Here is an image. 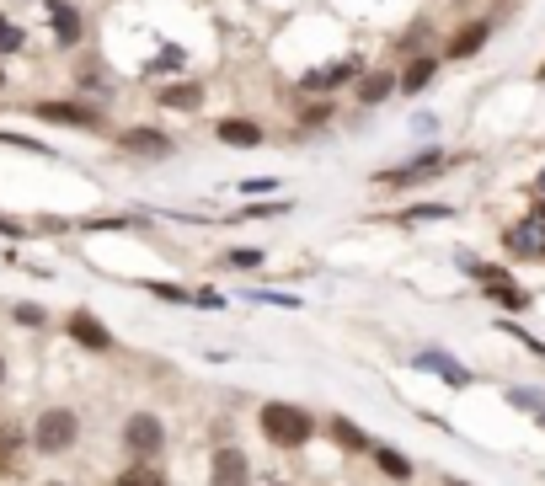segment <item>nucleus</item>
Returning <instances> with one entry per match:
<instances>
[{
    "mask_svg": "<svg viewBox=\"0 0 545 486\" xmlns=\"http://www.w3.org/2000/svg\"><path fill=\"white\" fill-rule=\"evenodd\" d=\"M252 428H257L262 444L278 449V454H305L321 438V417L310 412V406L289 401V396H268V401H257Z\"/></svg>",
    "mask_w": 545,
    "mask_h": 486,
    "instance_id": "1",
    "label": "nucleus"
},
{
    "mask_svg": "<svg viewBox=\"0 0 545 486\" xmlns=\"http://www.w3.org/2000/svg\"><path fill=\"white\" fill-rule=\"evenodd\" d=\"M471 161V150H449L439 145V139H428V145H417L407 161H396V166H380L375 177H369V187L375 193H417V187H433V182H444L455 166Z\"/></svg>",
    "mask_w": 545,
    "mask_h": 486,
    "instance_id": "2",
    "label": "nucleus"
},
{
    "mask_svg": "<svg viewBox=\"0 0 545 486\" xmlns=\"http://www.w3.org/2000/svg\"><path fill=\"white\" fill-rule=\"evenodd\" d=\"M81 438H86V417L75 401H49L27 422V444H33L38 460H65V454L81 449Z\"/></svg>",
    "mask_w": 545,
    "mask_h": 486,
    "instance_id": "3",
    "label": "nucleus"
},
{
    "mask_svg": "<svg viewBox=\"0 0 545 486\" xmlns=\"http://www.w3.org/2000/svg\"><path fill=\"white\" fill-rule=\"evenodd\" d=\"M118 449L129 465H161L171 454V422L155 412V406H134L118 422Z\"/></svg>",
    "mask_w": 545,
    "mask_h": 486,
    "instance_id": "4",
    "label": "nucleus"
},
{
    "mask_svg": "<svg viewBox=\"0 0 545 486\" xmlns=\"http://www.w3.org/2000/svg\"><path fill=\"white\" fill-rule=\"evenodd\" d=\"M22 113L27 118H38V123H54V129H70V134H97L107 139L113 134V113L97 102H86V97H33V102H22Z\"/></svg>",
    "mask_w": 545,
    "mask_h": 486,
    "instance_id": "5",
    "label": "nucleus"
},
{
    "mask_svg": "<svg viewBox=\"0 0 545 486\" xmlns=\"http://www.w3.org/2000/svg\"><path fill=\"white\" fill-rule=\"evenodd\" d=\"M107 145H113V155L118 161H129V166H166L171 155L182 150L166 123H113Z\"/></svg>",
    "mask_w": 545,
    "mask_h": 486,
    "instance_id": "6",
    "label": "nucleus"
},
{
    "mask_svg": "<svg viewBox=\"0 0 545 486\" xmlns=\"http://www.w3.org/2000/svg\"><path fill=\"white\" fill-rule=\"evenodd\" d=\"M364 70H369L364 54L337 49V54H326L321 65H310V70L294 75V97H348V86H353Z\"/></svg>",
    "mask_w": 545,
    "mask_h": 486,
    "instance_id": "7",
    "label": "nucleus"
},
{
    "mask_svg": "<svg viewBox=\"0 0 545 486\" xmlns=\"http://www.w3.org/2000/svg\"><path fill=\"white\" fill-rule=\"evenodd\" d=\"M38 27L49 38V49L65 59L75 49H86V38H91V17H86L81 0H38Z\"/></svg>",
    "mask_w": 545,
    "mask_h": 486,
    "instance_id": "8",
    "label": "nucleus"
},
{
    "mask_svg": "<svg viewBox=\"0 0 545 486\" xmlns=\"http://www.w3.org/2000/svg\"><path fill=\"white\" fill-rule=\"evenodd\" d=\"M492 38H497V17H492V11L460 17V22L439 38V59H444V65H471V59H481V54L492 49Z\"/></svg>",
    "mask_w": 545,
    "mask_h": 486,
    "instance_id": "9",
    "label": "nucleus"
},
{
    "mask_svg": "<svg viewBox=\"0 0 545 486\" xmlns=\"http://www.w3.org/2000/svg\"><path fill=\"white\" fill-rule=\"evenodd\" d=\"M70 97H86V102H97L113 113V102H118V75L107 70V59L97 49H75L70 54Z\"/></svg>",
    "mask_w": 545,
    "mask_h": 486,
    "instance_id": "10",
    "label": "nucleus"
},
{
    "mask_svg": "<svg viewBox=\"0 0 545 486\" xmlns=\"http://www.w3.org/2000/svg\"><path fill=\"white\" fill-rule=\"evenodd\" d=\"M204 486H257V460L241 438L220 433L209 444V465H204Z\"/></svg>",
    "mask_w": 545,
    "mask_h": 486,
    "instance_id": "11",
    "label": "nucleus"
},
{
    "mask_svg": "<svg viewBox=\"0 0 545 486\" xmlns=\"http://www.w3.org/2000/svg\"><path fill=\"white\" fill-rule=\"evenodd\" d=\"M150 107L155 113H177V118H198L209 107V86L193 81V75H171V81L150 86Z\"/></svg>",
    "mask_w": 545,
    "mask_h": 486,
    "instance_id": "12",
    "label": "nucleus"
},
{
    "mask_svg": "<svg viewBox=\"0 0 545 486\" xmlns=\"http://www.w3.org/2000/svg\"><path fill=\"white\" fill-rule=\"evenodd\" d=\"M396 65V97L401 102H423L444 75V59L439 49H423V54H407V59H391Z\"/></svg>",
    "mask_w": 545,
    "mask_h": 486,
    "instance_id": "13",
    "label": "nucleus"
},
{
    "mask_svg": "<svg viewBox=\"0 0 545 486\" xmlns=\"http://www.w3.org/2000/svg\"><path fill=\"white\" fill-rule=\"evenodd\" d=\"M65 337H70V348H81L91 358H107V353H118V337H113V326H107L97 310H86V305H75L70 316H65Z\"/></svg>",
    "mask_w": 545,
    "mask_h": 486,
    "instance_id": "14",
    "label": "nucleus"
},
{
    "mask_svg": "<svg viewBox=\"0 0 545 486\" xmlns=\"http://www.w3.org/2000/svg\"><path fill=\"white\" fill-rule=\"evenodd\" d=\"M348 102L358 107V113H380L385 102H396V65H385V59H380V65H369L348 86Z\"/></svg>",
    "mask_w": 545,
    "mask_h": 486,
    "instance_id": "15",
    "label": "nucleus"
},
{
    "mask_svg": "<svg viewBox=\"0 0 545 486\" xmlns=\"http://www.w3.org/2000/svg\"><path fill=\"white\" fill-rule=\"evenodd\" d=\"M503 252L513 262H545V219L535 214H519L503 225Z\"/></svg>",
    "mask_w": 545,
    "mask_h": 486,
    "instance_id": "16",
    "label": "nucleus"
},
{
    "mask_svg": "<svg viewBox=\"0 0 545 486\" xmlns=\"http://www.w3.org/2000/svg\"><path fill=\"white\" fill-rule=\"evenodd\" d=\"M337 118H342V97H300L289 134L294 139H321L326 129H337Z\"/></svg>",
    "mask_w": 545,
    "mask_h": 486,
    "instance_id": "17",
    "label": "nucleus"
},
{
    "mask_svg": "<svg viewBox=\"0 0 545 486\" xmlns=\"http://www.w3.org/2000/svg\"><path fill=\"white\" fill-rule=\"evenodd\" d=\"M209 134H214V145H225V150H262L268 145V123L246 118V113H220Z\"/></svg>",
    "mask_w": 545,
    "mask_h": 486,
    "instance_id": "18",
    "label": "nucleus"
},
{
    "mask_svg": "<svg viewBox=\"0 0 545 486\" xmlns=\"http://www.w3.org/2000/svg\"><path fill=\"white\" fill-rule=\"evenodd\" d=\"M412 369H423V374H433V380H444L449 390H471V385H476V374L465 369L455 353H444V348H417V353H412Z\"/></svg>",
    "mask_w": 545,
    "mask_h": 486,
    "instance_id": "19",
    "label": "nucleus"
},
{
    "mask_svg": "<svg viewBox=\"0 0 545 486\" xmlns=\"http://www.w3.org/2000/svg\"><path fill=\"white\" fill-rule=\"evenodd\" d=\"M321 438H326V444H332V449L353 454V460H358V454H369V449H375V438L364 433V422H353V417H342V412L321 417Z\"/></svg>",
    "mask_w": 545,
    "mask_h": 486,
    "instance_id": "20",
    "label": "nucleus"
},
{
    "mask_svg": "<svg viewBox=\"0 0 545 486\" xmlns=\"http://www.w3.org/2000/svg\"><path fill=\"white\" fill-rule=\"evenodd\" d=\"M481 300L497 305L503 316H524V310H535V294H529L513 273H508V278H497V284H481Z\"/></svg>",
    "mask_w": 545,
    "mask_h": 486,
    "instance_id": "21",
    "label": "nucleus"
},
{
    "mask_svg": "<svg viewBox=\"0 0 545 486\" xmlns=\"http://www.w3.org/2000/svg\"><path fill=\"white\" fill-rule=\"evenodd\" d=\"M22 54H33V27L11 6H0V59H22Z\"/></svg>",
    "mask_w": 545,
    "mask_h": 486,
    "instance_id": "22",
    "label": "nucleus"
},
{
    "mask_svg": "<svg viewBox=\"0 0 545 486\" xmlns=\"http://www.w3.org/2000/svg\"><path fill=\"white\" fill-rule=\"evenodd\" d=\"M369 460H375V470L385 481H417V460H412V454H401L396 444H380V438H375Z\"/></svg>",
    "mask_w": 545,
    "mask_h": 486,
    "instance_id": "23",
    "label": "nucleus"
},
{
    "mask_svg": "<svg viewBox=\"0 0 545 486\" xmlns=\"http://www.w3.org/2000/svg\"><path fill=\"white\" fill-rule=\"evenodd\" d=\"M27 454H33V444H27V428H17V422H0V476H17Z\"/></svg>",
    "mask_w": 545,
    "mask_h": 486,
    "instance_id": "24",
    "label": "nucleus"
},
{
    "mask_svg": "<svg viewBox=\"0 0 545 486\" xmlns=\"http://www.w3.org/2000/svg\"><path fill=\"white\" fill-rule=\"evenodd\" d=\"M262 262H268V252L262 246H230V252L214 257V268H225V273H262Z\"/></svg>",
    "mask_w": 545,
    "mask_h": 486,
    "instance_id": "25",
    "label": "nucleus"
},
{
    "mask_svg": "<svg viewBox=\"0 0 545 486\" xmlns=\"http://www.w3.org/2000/svg\"><path fill=\"white\" fill-rule=\"evenodd\" d=\"M439 219H455V203H412V209L391 214V225H439Z\"/></svg>",
    "mask_w": 545,
    "mask_h": 486,
    "instance_id": "26",
    "label": "nucleus"
},
{
    "mask_svg": "<svg viewBox=\"0 0 545 486\" xmlns=\"http://www.w3.org/2000/svg\"><path fill=\"white\" fill-rule=\"evenodd\" d=\"M134 289H145L150 300H166V305H193V289L171 284V278H134Z\"/></svg>",
    "mask_w": 545,
    "mask_h": 486,
    "instance_id": "27",
    "label": "nucleus"
},
{
    "mask_svg": "<svg viewBox=\"0 0 545 486\" xmlns=\"http://www.w3.org/2000/svg\"><path fill=\"white\" fill-rule=\"evenodd\" d=\"M113 486H171V476H166V465H129V460H123Z\"/></svg>",
    "mask_w": 545,
    "mask_h": 486,
    "instance_id": "28",
    "label": "nucleus"
},
{
    "mask_svg": "<svg viewBox=\"0 0 545 486\" xmlns=\"http://www.w3.org/2000/svg\"><path fill=\"white\" fill-rule=\"evenodd\" d=\"M294 203L289 198H268V203H246V209H236V214H225L220 225H246V219H278V214H289Z\"/></svg>",
    "mask_w": 545,
    "mask_h": 486,
    "instance_id": "29",
    "label": "nucleus"
},
{
    "mask_svg": "<svg viewBox=\"0 0 545 486\" xmlns=\"http://www.w3.org/2000/svg\"><path fill=\"white\" fill-rule=\"evenodd\" d=\"M11 321H17L22 332H49V326H54V316H49V310H43V305H27V300H17V305H11Z\"/></svg>",
    "mask_w": 545,
    "mask_h": 486,
    "instance_id": "30",
    "label": "nucleus"
},
{
    "mask_svg": "<svg viewBox=\"0 0 545 486\" xmlns=\"http://www.w3.org/2000/svg\"><path fill=\"white\" fill-rule=\"evenodd\" d=\"M246 305H273V310H300L305 300H300V294H289V289H246Z\"/></svg>",
    "mask_w": 545,
    "mask_h": 486,
    "instance_id": "31",
    "label": "nucleus"
},
{
    "mask_svg": "<svg viewBox=\"0 0 545 486\" xmlns=\"http://www.w3.org/2000/svg\"><path fill=\"white\" fill-rule=\"evenodd\" d=\"M503 401L513 406V412H529V417H535L540 406H545V390H535V385H508Z\"/></svg>",
    "mask_w": 545,
    "mask_h": 486,
    "instance_id": "32",
    "label": "nucleus"
},
{
    "mask_svg": "<svg viewBox=\"0 0 545 486\" xmlns=\"http://www.w3.org/2000/svg\"><path fill=\"white\" fill-rule=\"evenodd\" d=\"M0 145H11V150H27V155H43V161H54V145H43V139H27V134H17V129H0Z\"/></svg>",
    "mask_w": 545,
    "mask_h": 486,
    "instance_id": "33",
    "label": "nucleus"
},
{
    "mask_svg": "<svg viewBox=\"0 0 545 486\" xmlns=\"http://www.w3.org/2000/svg\"><path fill=\"white\" fill-rule=\"evenodd\" d=\"M497 332H508V337H519V342H524V353H535V358H540V364H545V342H540L535 332H524V326H513V316H508V321H497Z\"/></svg>",
    "mask_w": 545,
    "mask_h": 486,
    "instance_id": "34",
    "label": "nucleus"
},
{
    "mask_svg": "<svg viewBox=\"0 0 545 486\" xmlns=\"http://www.w3.org/2000/svg\"><path fill=\"white\" fill-rule=\"evenodd\" d=\"M236 193H241V198H257V193H284V177H246V182H236Z\"/></svg>",
    "mask_w": 545,
    "mask_h": 486,
    "instance_id": "35",
    "label": "nucleus"
},
{
    "mask_svg": "<svg viewBox=\"0 0 545 486\" xmlns=\"http://www.w3.org/2000/svg\"><path fill=\"white\" fill-rule=\"evenodd\" d=\"M439 129H444V123H439V113H423V107L412 113V134L423 139V145H428V139H439Z\"/></svg>",
    "mask_w": 545,
    "mask_h": 486,
    "instance_id": "36",
    "label": "nucleus"
},
{
    "mask_svg": "<svg viewBox=\"0 0 545 486\" xmlns=\"http://www.w3.org/2000/svg\"><path fill=\"white\" fill-rule=\"evenodd\" d=\"M193 310H225V294H220V289H209V284H204V289H193Z\"/></svg>",
    "mask_w": 545,
    "mask_h": 486,
    "instance_id": "37",
    "label": "nucleus"
},
{
    "mask_svg": "<svg viewBox=\"0 0 545 486\" xmlns=\"http://www.w3.org/2000/svg\"><path fill=\"white\" fill-rule=\"evenodd\" d=\"M0 235H11V241H27V235H33V225H22V219L0 214Z\"/></svg>",
    "mask_w": 545,
    "mask_h": 486,
    "instance_id": "38",
    "label": "nucleus"
},
{
    "mask_svg": "<svg viewBox=\"0 0 545 486\" xmlns=\"http://www.w3.org/2000/svg\"><path fill=\"white\" fill-rule=\"evenodd\" d=\"M11 385V358H6V348H0V390Z\"/></svg>",
    "mask_w": 545,
    "mask_h": 486,
    "instance_id": "39",
    "label": "nucleus"
},
{
    "mask_svg": "<svg viewBox=\"0 0 545 486\" xmlns=\"http://www.w3.org/2000/svg\"><path fill=\"white\" fill-rule=\"evenodd\" d=\"M6 91H11V70H6V59H0V102H6Z\"/></svg>",
    "mask_w": 545,
    "mask_h": 486,
    "instance_id": "40",
    "label": "nucleus"
},
{
    "mask_svg": "<svg viewBox=\"0 0 545 486\" xmlns=\"http://www.w3.org/2000/svg\"><path fill=\"white\" fill-rule=\"evenodd\" d=\"M535 81H540V86H545V59H540V65H535Z\"/></svg>",
    "mask_w": 545,
    "mask_h": 486,
    "instance_id": "41",
    "label": "nucleus"
},
{
    "mask_svg": "<svg viewBox=\"0 0 545 486\" xmlns=\"http://www.w3.org/2000/svg\"><path fill=\"white\" fill-rule=\"evenodd\" d=\"M444 486H465V481H460V476H444Z\"/></svg>",
    "mask_w": 545,
    "mask_h": 486,
    "instance_id": "42",
    "label": "nucleus"
},
{
    "mask_svg": "<svg viewBox=\"0 0 545 486\" xmlns=\"http://www.w3.org/2000/svg\"><path fill=\"white\" fill-rule=\"evenodd\" d=\"M535 422H540V433H545V406H540V412H535Z\"/></svg>",
    "mask_w": 545,
    "mask_h": 486,
    "instance_id": "43",
    "label": "nucleus"
},
{
    "mask_svg": "<svg viewBox=\"0 0 545 486\" xmlns=\"http://www.w3.org/2000/svg\"><path fill=\"white\" fill-rule=\"evenodd\" d=\"M433 6H460V0H433Z\"/></svg>",
    "mask_w": 545,
    "mask_h": 486,
    "instance_id": "44",
    "label": "nucleus"
},
{
    "mask_svg": "<svg viewBox=\"0 0 545 486\" xmlns=\"http://www.w3.org/2000/svg\"><path fill=\"white\" fill-rule=\"evenodd\" d=\"M385 486H412V481H385Z\"/></svg>",
    "mask_w": 545,
    "mask_h": 486,
    "instance_id": "45",
    "label": "nucleus"
},
{
    "mask_svg": "<svg viewBox=\"0 0 545 486\" xmlns=\"http://www.w3.org/2000/svg\"><path fill=\"white\" fill-rule=\"evenodd\" d=\"M11 6H27V0H11Z\"/></svg>",
    "mask_w": 545,
    "mask_h": 486,
    "instance_id": "46",
    "label": "nucleus"
}]
</instances>
